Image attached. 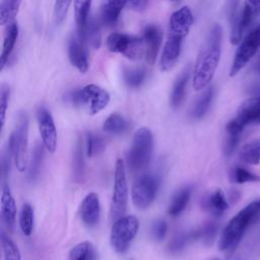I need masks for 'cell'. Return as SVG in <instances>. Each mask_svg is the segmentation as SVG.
Here are the masks:
<instances>
[{
    "label": "cell",
    "instance_id": "6da1fadb",
    "mask_svg": "<svg viewBox=\"0 0 260 260\" xmlns=\"http://www.w3.org/2000/svg\"><path fill=\"white\" fill-rule=\"evenodd\" d=\"M221 27L213 25L201 48L192 72V85L195 90L203 89L213 78L221 53Z\"/></svg>",
    "mask_w": 260,
    "mask_h": 260
},
{
    "label": "cell",
    "instance_id": "7a4b0ae2",
    "mask_svg": "<svg viewBox=\"0 0 260 260\" xmlns=\"http://www.w3.org/2000/svg\"><path fill=\"white\" fill-rule=\"evenodd\" d=\"M260 219V199L254 200L240 210L221 232L218 249L231 251L237 247L246 231Z\"/></svg>",
    "mask_w": 260,
    "mask_h": 260
},
{
    "label": "cell",
    "instance_id": "3957f363",
    "mask_svg": "<svg viewBox=\"0 0 260 260\" xmlns=\"http://www.w3.org/2000/svg\"><path fill=\"white\" fill-rule=\"evenodd\" d=\"M153 138L151 131L146 127L139 128L132 140V145L127 153V165L132 172L146 168L151 159Z\"/></svg>",
    "mask_w": 260,
    "mask_h": 260
},
{
    "label": "cell",
    "instance_id": "277c9868",
    "mask_svg": "<svg viewBox=\"0 0 260 260\" xmlns=\"http://www.w3.org/2000/svg\"><path fill=\"white\" fill-rule=\"evenodd\" d=\"M28 116L21 111L17 115L15 127L9 137L8 145L13 152L16 169L24 172L27 168V145H28Z\"/></svg>",
    "mask_w": 260,
    "mask_h": 260
},
{
    "label": "cell",
    "instance_id": "5b68a950",
    "mask_svg": "<svg viewBox=\"0 0 260 260\" xmlns=\"http://www.w3.org/2000/svg\"><path fill=\"white\" fill-rule=\"evenodd\" d=\"M67 100L74 106H83L90 115H95L108 106L110 94L96 84H87L78 90L71 91Z\"/></svg>",
    "mask_w": 260,
    "mask_h": 260
},
{
    "label": "cell",
    "instance_id": "8992f818",
    "mask_svg": "<svg viewBox=\"0 0 260 260\" xmlns=\"http://www.w3.org/2000/svg\"><path fill=\"white\" fill-rule=\"evenodd\" d=\"M128 202V185L124 161L119 158L116 161L114 174V188L110 205V218L115 221L124 216Z\"/></svg>",
    "mask_w": 260,
    "mask_h": 260
},
{
    "label": "cell",
    "instance_id": "52a82bcc",
    "mask_svg": "<svg viewBox=\"0 0 260 260\" xmlns=\"http://www.w3.org/2000/svg\"><path fill=\"white\" fill-rule=\"evenodd\" d=\"M139 230V221L134 215H125L114 221L110 241L118 253H125Z\"/></svg>",
    "mask_w": 260,
    "mask_h": 260
},
{
    "label": "cell",
    "instance_id": "ba28073f",
    "mask_svg": "<svg viewBox=\"0 0 260 260\" xmlns=\"http://www.w3.org/2000/svg\"><path fill=\"white\" fill-rule=\"evenodd\" d=\"M108 50L112 53H120L130 60H139L145 56V48L142 38H137L123 32H112L106 41Z\"/></svg>",
    "mask_w": 260,
    "mask_h": 260
},
{
    "label": "cell",
    "instance_id": "9c48e42d",
    "mask_svg": "<svg viewBox=\"0 0 260 260\" xmlns=\"http://www.w3.org/2000/svg\"><path fill=\"white\" fill-rule=\"evenodd\" d=\"M160 185V177L156 174H146L138 178L131 190L132 202L137 208L148 207L157 194Z\"/></svg>",
    "mask_w": 260,
    "mask_h": 260
},
{
    "label": "cell",
    "instance_id": "30bf717a",
    "mask_svg": "<svg viewBox=\"0 0 260 260\" xmlns=\"http://www.w3.org/2000/svg\"><path fill=\"white\" fill-rule=\"evenodd\" d=\"M260 48V25L254 28L246 38L241 42L237 52L235 54L231 70L230 76L237 75L252 59V57L256 54L258 49Z\"/></svg>",
    "mask_w": 260,
    "mask_h": 260
},
{
    "label": "cell",
    "instance_id": "8fae6325",
    "mask_svg": "<svg viewBox=\"0 0 260 260\" xmlns=\"http://www.w3.org/2000/svg\"><path fill=\"white\" fill-rule=\"evenodd\" d=\"M37 119L45 148L51 153L55 152L57 147V130L51 113L46 108L41 107L37 112Z\"/></svg>",
    "mask_w": 260,
    "mask_h": 260
},
{
    "label": "cell",
    "instance_id": "7c38bea8",
    "mask_svg": "<svg viewBox=\"0 0 260 260\" xmlns=\"http://www.w3.org/2000/svg\"><path fill=\"white\" fill-rule=\"evenodd\" d=\"M194 21L193 13L189 6H182L174 11L169 20V35L185 38Z\"/></svg>",
    "mask_w": 260,
    "mask_h": 260
},
{
    "label": "cell",
    "instance_id": "4fadbf2b",
    "mask_svg": "<svg viewBox=\"0 0 260 260\" xmlns=\"http://www.w3.org/2000/svg\"><path fill=\"white\" fill-rule=\"evenodd\" d=\"M182 43L183 38L169 35L159 59V69L162 72L171 70L177 63L181 54Z\"/></svg>",
    "mask_w": 260,
    "mask_h": 260
},
{
    "label": "cell",
    "instance_id": "5bb4252c",
    "mask_svg": "<svg viewBox=\"0 0 260 260\" xmlns=\"http://www.w3.org/2000/svg\"><path fill=\"white\" fill-rule=\"evenodd\" d=\"M141 38L143 40L145 48L144 58L149 65H152L154 64L155 59L157 57V53L159 51L162 38L161 30L159 29L158 26L154 24H149L144 28Z\"/></svg>",
    "mask_w": 260,
    "mask_h": 260
},
{
    "label": "cell",
    "instance_id": "9a60e30c",
    "mask_svg": "<svg viewBox=\"0 0 260 260\" xmlns=\"http://www.w3.org/2000/svg\"><path fill=\"white\" fill-rule=\"evenodd\" d=\"M80 216L85 225L89 228L96 225L101 216V203L96 193H88L83 198L80 205Z\"/></svg>",
    "mask_w": 260,
    "mask_h": 260
},
{
    "label": "cell",
    "instance_id": "2e32d148",
    "mask_svg": "<svg viewBox=\"0 0 260 260\" xmlns=\"http://www.w3.org/2000/svg\"><path fill=\"white\" fill-rule=\"evenodd\" d=\"M234 119L244 128L251 123H260V96L246 100L239 107Z\"/></svg>",
    "mask_w": 260,
    "mask_h": 260
},
{
    "label": "cell",
    "instance_id": "e0dca14e",
    "mask_svg": "<svg viewBox=\"0 0 260 260\" xmlns=\"http://www.w3.org/2000/svg\"><path fill=\"white\" fill-rule=\"evenodd\" d=\"M68 57L70 63L80 72L85 73L88 70V61L83 47V42L79 37H72L68 42Z\"/></svg>",
    "mask_w": 260,
    "mask_h": 260
},
{
    "label": "cell",
    "instance_id": "ac0fdd59",
    "mask_svg": "<svg viewBox=\"0 0 260 260\" xmlns=\"http://www.w3.org/2000/svg\"><path fill=\"white\" fill-rule=\"evenodd\" d=\"M1 216L8 231H12L15 224L16 204L7 184H4L1 194Z\"/></svg>",
    "mask_w": 260,
    "mask_h": 260
},
{
    "label": "cell",
    "instance_id": "d6986e66",
    "mask_svg": "<svg viewBox=\"0 0 260 260\" xmlns=\"http://www.w3.org/2000/svg\"><path fill=\"white\" fill-rule=\"evenodd\" d=\"M228 17L231 23V43L233 45H238L241 42L244 30L242 24V12L239 11V0H229Z\"/></svg>",
    "mask_w": 260,
    "mask_h": 260
},
{
    "label": "cell",
    "instance_id": "ffe728a7",
    "mask_svg": "<svg viewBox=\"0 0 260 260\" xmlns=\"http://www.w3.org/2000/svg\"><path fill=\"white\" fill-rule=\"evenodd\" d=\"M191 73V66L188 64L177 77L171 93V105L173 108H178L183 103L186 93V86L190 79Z\"/></svg>",
    "mask_w": 260,
    "mask_h": 260
},
{
    "label": "cell",
    "instance_id": "44dd1931",
    "mask_svg": "<svg viewBox=\"0 0 260 260\" xmlns=\"http://www.w3.org/2000/svg\"><path fill=\"white\" fill-rule=\"evenodd\" d=\"M18 38V25L17 22L13 21L9 24H7V28L4 34L3 39V46H2V52H1V58H0V69L3 70L6 63L8 62V59L13 51V48L15 46L16 40Z\"/></svg>",
    "mask_w": 260,
    "mask_h": 260
},
{
    "label": "cell",
    "instance_id": "7402d4cb",
    "mask_svg": "<svg viewBox=\"0 0 260 260\" xmlns=\"http://www.w3.org/2000/svg\"><path fill=\"white\" fill-rule=\"evenodd\" d=\"M202 207L214 215H221L229 208V203L222 190L217 189L202 200Z\"/></svg>",
    "mask_w": 260,
    "mask_h": 260
},
{
    "label": "cell",
    "instance_id": "603a6c76",
    "mask_svg": "<svg viewBox=\"0 0 260 260\" xmlns=\"http://www.w3.org/2000/svg\"><path fill=\"white\" fill-rule=\"evenodd\" d=\"M78 37L83 44H88L91 48L98 49L101 44L100 25L94 19H89L84 26L78 28Z\"/></svg>",
    "mask_w": 260,
    "mask_h": 260
},
{
    "label": "cell",
    "instance_id": "cb8c5ba5",
    "mask_svg": "<svg viewBox=\"0 0 260 260\" xmlns=\"http://www.w3.org/2000/svg\"><path fill=\"white\" fill-rule=\"evenodd\" d=\"M127 2L128 0H106L102 6L101 12L103 22L109 25L115 24Z\"/></svg>",
    "mask_w": 260,
    "mask_h": 260
},
{
    "label": "cell",
    "instance_id": "d4e9b609",
    "mask_svg": "<svg viewBox=\"0 0 260 260\" xmlns=\"http://www.w3.org/2000/svg\"><path fill=\"white\" fill-rule=\"evenodd\" d=\"M191 193H192V188L190 186H185L181 188L172 198L169 207H168V213L172 216H177L180 213H182L191 198Z\"/></svg>",
    "mask_w": 260,
    "mask_h": 260
},
{
    "label": "cell",
    "instance_id": "484cf974",
    "mask_svg": "<svg viewBox=\"0 0 260 260\" xmlns=\"http://www.w3.org/2000/svg\"><path fill=\"white\" fill-rule=\"evenodd\" d=\"M72 174H73V179L77 183H82L84 181L85 177V159H84V154H83V143L82 139L79 137L74 154H73V159H72Z\"/></svg>",
    "mask_w": 260,
    "mask_h": 260
},
{
    "label": "cell",
    "instance_id": "4316f807",
    "mask_svg": "<svg viewBox=\"0 0 260 260\" xmlns=\"http://www.w3.org/2000/svg\"><path fill=\"white\" fill-rule=\"evenodd\" d=\"M22 0H1L0 3V24L5 25L13 22L17 15Z\"/></svg>",
    "mask_w": 260,
    "mask_h": 260
},
{
    "label": "cell",
    "instance_id": "83f0119b",
    "mask_svg": "<svg viewBox=\"0 0 260 260\" xmlns=\"http://www.w3.org/2000/svg\"><path fill=\"white\" fill-rule=\"evenodd\" d=\"M239 157L245 164L258 165L260 162V139L243 145L240 149Z\"/></svg>",
    "mask_w": 260,
    "mask_h": 260
},
{
    "label": "cell",
    "instance_id": "f1b7e54d",
    "mask_svg": "<svg viewBox=\"0 0 260 260\" xmlns=\"http://www.w3.org/2000/svg\"><path fill=\"white\" fill-rule=\"evenodd\" d=\"M44 147H45L44 144L42 145L38 143L32 150L31 159L28 167V174H27V180L30 183H35L40 176V171H41L43 159H44Z\"/></svg>",
    "mask_w": 260,
    "mask_h": 260
},
{
    "label": "cell",
    "instance_id": "f546056e",
    "mask_svg": "<svg viewBox=\"0 0 260 260\" xmlns=\"http://www.w3.org/2000/svg\"><path fill=\"white\" fill-rule=\"evenodd\" d=\"M70 260H96V252L93 245L84 241L75 245L69 252Z\"/></svg>",
    "mask_w": 260,
    "mask_h": 260
},
{
    "label": "cell",
    "instance_id": "4dcf8cb0",
    "mask_svg": "<svg viewBox=\"0 0 260 260\" xmlns=\"http://www.w3.org/2000/svg\"><path fill=\"white\" fill-rule=\"evenodd\" d=\"M213 87L210 86L199 96L191 111V115L194 119H201L202 117H204L210 107L211 101L213 99Z\"/></svg>",
    "mask_w": 260,
    "mask_h": 260
},
{
    "label": "cell",
    "instance_id": "1f68e13d",
    "mask_svg": "<svg viewBox=\"0 0 260 260\" xmlns=\"http://www.w3.org/2000/svg\"><path fill=\"white\" fill-rule=\"evenodd\" d=\"M128 128L126 119L118 113L111 114L104 122L103 129L111 134H122Z\"/></svg>",
    "mask_w": 260,
    "mask_h": 260
},
{
    "label": "cell",
    "instance_id": "d6a6232c",
    "mask_svg": "<svg viewBox=\"0 0 260 260\" xmlns=\"http://www.w3.org/2000/svg\"><path fill=\"white\" fill-rule=\"evenodd\" d=\"M123 77L125 83L131 87L136 88L139 87L145 80L146 70L142 67H130L124 68Z\"/></svg>",
    "mask_w": 260,
    "mask_h": 260
},
{
    "label": "cell",
    "instance_id": "836d02e7",
    "mask_svg": "<svg viewBox=\"0 0 260 260\" xmlns=\"http://www.w3.org/2000/svg\"><path fill=\"white\" fill-rule=\"evenodd\" d=\"M106 142L103 136L93 133V132H87L85 136V152L86 156L91 157L100 152H102L105 148Z\"/></svg>",
    "mask_w": 260,
    "mask_h": 260
},
{
    "label": "cell",
    "instance_id": "e575fe53",
    "mask_svg": "<svg viewBox=\"0 0 260 260\" xmlns=\"http://www.w3.org/2000/svg\"><path fill=\"white\" fill-rule=\"evenodd\" d=\"M196 241V235L195 231H190L187 233H181L175 236L172 241L169 243L168 250L172 254H176L181 252L182 250L185 249V247L190 243Z\"/></svg>",
    "mask_w": 260,
    "mask_h": 260
},
{
    "label": "cell",
    "instance_id": "d590c367",
    "mask_svg": "<svg viewBox=\"0 0 260 260\" xmlns=\"http://www.w3.org/2000/svg\"><path fill=\"white\" fill-rule=\"evenodd\" d=\"M19 225L24 236H30L34 229V209L30 204L24 203L19 214Z\"/></svg>",
    "mask_w": 260,
    "mask_h": 260
},
{
    "label": "cell",
    "instance_id": "8d00e7d4",
    "mask_svg": "<svg viewBox=\"0 0 260 260\" xmlns=\"http://www.w3.org/2000/svg\"><path fill=\"white\" fill-rule=\"evenodd\" d=\"M91 0H74V16L77 27L81 28L88 20Z\"/></svg>",
    "mask_w": 260,
    "mask_h": 260
},
{
    "label": "cell",
    "instance_id": "74e56055",
    "mask_svg": "<svg viewBox=\"0 0 260 260\" xmlns=\"http://www.w3.org/2000/svg\"><path fill=\"white\" fill-rule=\"evenodd\" d=\"M1 245L4 260H21V255L17 246L4 233L1 235Z\"/></svg>",
    "mask_w": 260,
    "mask_h": 260
},
{
    "label": "cell",
    "instance_id": "f35d334b",
    "mask_svg": "<svg viewBox=\"0 0 260 260\" xmlns=\"http://www.w3.org/2000/svg\"><path fill=\"white\" fill-rule=\"evenodd\" d=\"M231 179L233 182L238 184H243L246 182H260V176L255 175L241 167L234 168L231 173Z\"/></svg>",
    "mask_w": 260,
    "mask_h": 260
},
{
    "label": "cell",
    "instance_id": "ab89813d",
    "mask_svg": "<svg viewBox=\"0 0 260 260\" xmlns=\"http://www.w3.org/2000/svg\"><path fill=\"white\" fill-rule=\"evenodd\" d=\"M217 231V223L214 221H209L204 225L195 230L196 239L202 240L205 243H210L214 239Z\"/></svg>",
    "mask_w": 260,
    "mask_h": 260
},
{
    "label": "cell",
    "instance_id": "60d3db41",
    "mask_svg": "<svg viewBox=\"0 0 260 260\" xmlns=\"http://www.w3.org/2000/svg\"><path fill=\"white\" fill-rule=\"evenodd\" d=\"M72 0H55L54 18L57 24H60L66 17Z\"/></svg>",
    "mask_w": 260,
    "mask_h": 260
},
{
    "label": "cell",
    "instance_id": "b9f144b4",
    "mask_svg": "<svg viewBox=\"0 0 260 260\" xmlns=\"http://www.w3.org/2000/svg\"><path fill=\"white\" fill-rule=\"evenodd\" d=\"M9 95H10V89L9 86L5 83L1 85L0 90V118H1V130L4 127L5 123V117H6V111L8 108V102H9Z\"/></svg>",
    "mask_w": 260,
    "mask_h": 260
},
{
    "label": "cell",
    "instance_id": "7bdbcfd3",
    "mask_svg": "<svg viewBox=\"0 0 260 260\" xmlns=\"http://www.w3.org/2000/svg\"><path fill=\"white\" fill-rule=\"evenodd\" d=\"M168 232V224L162 219L155 220L151 225V236L153 240L160 242L165 239Z\"/></svg>",
    "mask_w": 260,
    "mask_h": 260
},
{
    "label": "cell",
    "instance_id": "ee69618b",
    "mask_svg": "<svg viewBox=\"0 0 260 260\" xmlns=\"http://www.w3.org/2000/svg\"><path fill=\"white\" fill-rule=\"evenodd\" d=\"M240 137L241 135H232V134H228L226 140L224 142V147H223V151L226 155H230L234 152V150L236 149V147L239 144L240 141Z\"/></svg>",
    "mask_w": 260,
    "mask_h": 260
},
{
    "label": "cell",
    "instance_id": "f6af8a7d",
    "mask_svg": "<svg viewBox=\"0 0 260 260\" xmlns=\"http://www.w3.org/2000/svg\"><path fill=\"white\" fill-rule=\"evenodd\" d=\"M11 157H13V152H12L10 146L7 144V148L4 151L3 158H2V174H3V178H6L8 176V174H9Z\"/></svg>",
    "mask_w": 260,
    "mask_h": 260
},
{
    "label": "cell",
    "instance_id": "bcb514c9",
    "mask_svg": "<svg viewBox=\"0 0 260 260\" xmlns=\"http://www.w3.org/2000/svg\"><path fill=\"white\" fill-rule=\"evenodd\" d=\"M245 5L249 7L254 19H256L260 14V0H247Z\"/></svg>",
    "mask_w": 260,
    "mask_h": 260
},
{
    "label": "cell",
    "instance_id": "7dc6e473",
    "mask_svg": "<svg viewBox=\"0 0 260 260\" xmlns=\"http://www.w3.org/2000/svg\"><path fill=\"white\" fill-rule=\"evenodd\" d=\"M128 2L133 9L142 10L146 5L147 0H128Z\"/></svg>",
    "mask_w": 260,
    "mask_h": 260
},
{
    "label": "cell",
    "instance_id": "c3c4849f",
    "mask_svg": "<svg viewBox=\"0 0 260 260\" xmlns=\"http://www.w3.org/2000/svg\"><path fill=\"white\" fill-rule=\"evenodd\" d=\"M258 70H259V72H260V63H259V67H258Z\"/></svg>",
    "mask_w": 260,
    "mask_h": 260
},
{
    "label": "cell",
    "instance_id": "681fc988",
    "mask_svg": "<svg viewBox=\"0 0 260 260\" xmlns=\"http://www.w3.org/2000/svg\"><path fill=\"white\" fill-rule=\"evenodd\" d=\"M212 260H218V259H212Z\"/></svg>",
    "mask_w": 260,
    "mask_h": 260
},
{
    "label": "cell",
    "instance_id": "f907efd6",
    "mask_svg": "<svg viewBox=\"0 0 260 260\" xmlns=\"http://www.w3.org/2000/svg\"><path fill=\"white\" fill-rule=\"evenodd\" d=\"M170 1H176V0H170Z\"/></svg>",
    "mask_w": 260,
    "mask_h": 260
}]
</instances>
